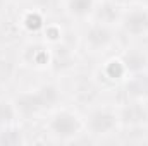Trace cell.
Masks as SVG:
<instances>
[{
  "instance_id": "8992f818",
  "label": "cell",
  "mask_w": 148,
  "mask_h": 146,
  "mask_svg": "<svg viewBox=\"0 0 148 146\" xmlns=\"http://www.w3.org/2000/svg\"><path fill=\"white\" fill-rule=\"evenodd\" d=\"M147 55L140 50H129L124 53V69H129L133 72H140L143 67H147Z\"/></svg>"
},
{
  "instance_id": "6da1fadb",
  "label": "cell",
  "mask_w": 148,
  "mask_h": 146,
  "mask_svg": "<svg viewBox=\"0 0 148 146\" xmlns=\"http://www.w3.org/2000/svg\"><path fill=\"white\" fill-rule=\"evenodd\" d=\"M57 100H59V89L55 86H43L33 93L21 95L17 98V107L24 113H35L52 107Z\"/></svg>"
},
{
  "instance_id": "ba28073f",
  "label": "cell",
  "mask_w": 148,
  "mask_h": 146,
  "mask_svg": "<svg viewBox=\"0 0 148 146\" xmlns=\"http://www.w3.org/2000/svg\"><path fill=\"white\" fill-rule=\"evenodd\" d=\"M71 14L77 17H84L93 10V0H69L67 2Z\"/></svg>"
},
{
  "instance_id": "9c48e42d",
  "label": "cell",
  "mask_w": 148,
  "mask_h": 146,
  "mask_svg": "<svg viewBox=\"0 0 148 146\" xmlns=\"http://www.w3.org/2000/svg\"><path fill=\"white\" fill-rule=\"evenodd\" d=\"M14 119V107L9 102H0V126L12 122Z\"/></svg>"
},
{
  "instance_id": "8fae6325",
  "label": "cell",
  "mask_w": 148,
  "mask_h": 146,
  "mask_svg": "<svg viewBox=\"0 0 148 146\" xmlns=\"http://www.w3.org/2000/svg\"><path fill=\"white\" fill-rule=\"evenodd\" d=\"M107 72H109L110 77H121L124 74V64H121V62H110Z\"/></svg>"
},
{
  "instance_id": "30bf717a",
  "label": "cell",
  "mask_w": 148,
  "mask_h": 146,
  "mask_svg": "<svg viewBox=\"0 0 148 146\" xmlns=\"http://www.w3.org/2000/svg\"><path fill=\"white\" fill-rule=\"evenodd\" d=\"M24 24H26V28H28L29 31H38V29L43 26V19H41V16H40V14L31 12V14H28V16H26Z\"/></svg>"
},
{
  "instance_id": "4fadbf2b",
  "label": "cell",
  "mask_w": 148,
  "mask_h": 146,
  "mask_svg": "<svg viewBox=\"0 0 148 146\" xmlns=\"http://www.w3.org/2000/svg\"><path fill=\"white\" fill-rule=\"evenodd\" d=\"M115 2H124V0H115Z\"/></svg>"
},
{
  "instance_id": "5b68a950",
  "label": "cell",
  "mask_w": 148,
  "mask_h": 146,
  "mask_svg": "<svg viewBox=\"0 0 148 146\" xmlns=\"http://www.w3.org/2000/svg\"><path fill=\"white\" fill-rule=\"evenodd\" d=\"M112 41V33L109 28L98 24V26H93L88 29L86 33V43L93 48V50H102V48H107Z\"/></svg>"
},
{
  "instance_id": "7c38bea8",
  "label": "cell",
  "mask_w": 148,
  "mask_h": 146,
  "mask_svg": "<svg viewBox=\"0 0 148 146\" xmlns=\"http://www.w3.org/2000/svg\"><path fill=\"white\" fill-rule=\"evenodd\" d=\"M3 2H5V0H0V9H2V5H3Z\"/></svg>"
},
{
  "instance_id": "3957f363",
  "label": "cell",
  "mask_w": 148,
  "mask_h": 146,
  "mask_svg": "<svg viewBox=\"0 0 148 146\" xmlns=\"http://www.w3.org/2000/svg\"><path fill=\"white\" fill-rule=\"evenodd\" d=\"M122 26L129 35H134V36L145 35L148 33V12L145 9H134L127 12L124 16Z\"/></svg>"
},
{
  "instance_id": "52a82bcc",
  "label": "cell",
  "mask_w": 148,
  "mask_h": 146,
  "mask_svg": "<svg viewBox=\"0 0 148 146\" xmlns=\"http://www.w3.org/2000/svg\"><path fill=\"white\" fill-rule=\"evenodd\" d=\"M127 93L133 96H147L148 95V76L138 74L136 77H133L127 84Z\"/></svg>"
},
{
  "instance_id": "277c9868",
  "label": "cell",
  "mask_w": 148,
  "mask_h": 146,
  "mask_svg": "<svg viewBox=\"0 0 148 146\" xmlns=\"http://www.w3.org/2000/svg\"><path fill=\"white\" fill-rule=\"evenodd\" d=\"M90 129L93 134H107L115 129L117 117L110 110H97L90 115Z\"/></svg>"
},
{
  "instance_id": "7a4b0ae2",
  "label": "cell",
  "mask_w": 148,
  "mask_h": 146,
  "mask_svg": "<svg viewBox=\"0 0 148 146\" xmlns=\"http://www.w3.org/2000/svg\"><path fill=\"white\" fill-rule=\"evenodd\" d=\"M50 129L59 138H71L79 132V120L76 115L69 113V112H60L52 119Z\"/></svg>"
}]
</instances>
